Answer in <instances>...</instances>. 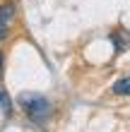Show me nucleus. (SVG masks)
Wrapping results in <instances>:
<instances>
[{
	"mask_svg": "<svg viewBox=\"0 0 130 132\" xmlns=\"http://www.w3.org/2000/svg\"><path fill=\"white\" fill-rule=\"evenodd\" d=\"M19 106L24 108V113L32 118L34 122H43L51 113V103L48 98H43L41 94H19Z\"/></svg>",
	"mask_w": 130,
	"mask_h": 132,
	"instance_id": "f257e3e1",
	"label": "nucleus"
},
{
	"mask_svg": "<svg viewBox=\"0 0 130 132\" xmlns=\"http://www.w3.org/2000/svg\"><path fill=\"white\" fill-rule=\"evenodd\" d=\"M12 17H14V5H12V3L0 5V41L7 36V31H10Z\"/></svg>",
	"mask_w": 130,
	"mask_h": 132,
	"instance_id": "f03ea898",
	"label": "nucleus"
},
{
	"mask_svg": "<svg viewBox=\"0 0 130 132\" xmlns=\"http://www.w3.org/2000/svg\"><path fill=\"white\" fill-rule=\"evenodd\" d=\"M113 94L118 96H130V77H123V79H118L113 84Z\"/></svg>",
	"mask_w": 130,
	"mask_h": 132,
	"instance_id": "7ed1b4c3",
	"label": "nucleus"
},
{
	"mask_svg": "<svg viewBox=\"0 0 130 132\" xmlns=\"http://www.w3.org/2000/svg\"><path fill=\"white\" fill-rule=\"evenodd\" d=\"M0 106H3V111H5V113H10V111H12V106H10V98H7V96L3 94V91H0Z\"/></svg>",
	"mask_w": 130,
	"mask_h": 132,
	"instance_id": "20e7f679",
	"label": "nucleus"
},
{
	"mask_svg": "<svg viewBox=\"0 0 130 132\" xmlns=\"http://www.w3.org/2000/svg\"><path fill=\"white\" fill-rule=\"evenodd\" d=\"M0 79H3V53H0Z\"/></svg>",
	"mask_w": 130,
	"mask_h": 132,
	"instance_id": "39448f33",
	"label": "nucleus"
}]
</instances>
